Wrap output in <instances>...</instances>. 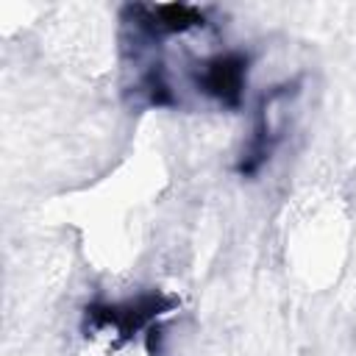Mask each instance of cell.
<instances>
[{"label": "cell", "mask_w": 356, "mask_h": 356, "mask_svg": "<svg viewBox=\"0 0 356 356\" xmlns=\"http://www.w3.org/2000/svg\"><path fill=\"white\" fill-rule=\"evenodd\" d=\"M300 86H303V78H289V81H281L261 92V97L256 103V114H253L250 139L245 142V147L236 159V172L242 178L259 175L267 167V161L273 159L275 147L281 145V139L286 134L289 108L300 97Z\"/></svg>", "instance_id": "6da1fadb"}, {"label": "cell", "mask_w": 356, "mask_h": 356, "mask_svg": "<svg viewBox=\"0 0 356 356\" xmlns=\"http://www.w3.org/2000/svg\"><path fill=\"white\" fill-rule=\"evenodd\" d=\"M175 309V298H167L161 292H142L136 298L125 300H95L83 309V325L86 331H100V334H114L120 339H131L139 331H147L156 325V320L164 312Z\"/></svg>", "instance_id": "7a4b0ae2"}, {"label": "cell", "mask_w": 356, "mask_h": 356, "mask_svg": "<svg viewBox=\"0 0 356 356\" xmlns=\"http://www.w3.org/2000/svg\"><path fill=\"white\" fill-rule=\"evenodd\" d=\"M248 72H250V53L222 50L197 61L189 78L203 97L214 100L222 108H239L248 89Z\"/></svg>", "instance_id": "3957f363"}]
</instances>
